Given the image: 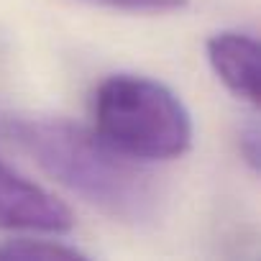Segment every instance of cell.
I'll list each match as a JSON object with an SVG mask.
<instances>
[{
	"mask_svg": "<svg viewBox=\"0 0 261 261\" xmlns=\"http://www.w3.org/2000/svg\"><path fill=\"white\" fill-rule=\"evenodd\" d=\"M3 130L69 192L120 223H149L159 215L156 177L108 146L92 128L59 115H8Z\"/></svg>",
	"mask_w": 261,
	"mask_h": 261,
	"instance_id": "1",
	"label": "cell"
},
{
	"mask_svg": "<svg viewBox=\"0 0 261 261\" xmlns=\"http://www.w3.org/2000/svg\"><path fill=\"white\" fill-rule=\"evenodd\" d=\"M92 130L134 162H169L192 146V115L162 82L118 72L105 77L90 102Z\"/></svg>",
	"mask_w": 261,
	"mask_h": 261,
	"instance_id": "2",
	"label": "cell"
},
{
	"mask_svg": "<svg viewBox=\"0 0 261 261\" xmlns=\"http://www.w3.org/2000/svg\"><path fill=\"white\" fill-rule=\"evenodd\" d=\"M72 225L74 218L62 200L0 162V228L62 236Z\"/></svg>",
	"mask_w": 261,
	"mask_h": 261,
	"instance_id": "3",
	"label": "cell"
},
{
	"mask_svg": "<svg viewBox=\"0 0 261 261\" xmlns=\"http://www.w3.org/2000/svg\"><path fill=\"white\" fill-rule=\"evenodd\" d=\"M207 62L218 80L243 102L258 105L261 77H258V44L243 31H218L207 39Z\"/></svg>",
	"mask_w": 261,
	"mask_h": 261,
	"instance_id": "4",
	"label": "cell"
},
{
	"mask_svg": "<svg viewBox=\"0 0 261 261\" xmlns=\"http://www.w3.org/2000/svg\"><path fill=\"white\" fill-rule=\"evenodd\" d=\"M87 253L64 241L16 238L0 243V258H85Z\"/></svg>",
	"mask_w": 261,
	"mask_h": 261,
	"instance_id": "5",
	"label": "cell"
},
{
	"mask_svg": "<svg viewBox=\"0 0 261 261\" xmlns=\"http://www.w3.org/2000/svg\"><path fill=\"white\" fill-rule=\"evenodd\" d=\"M95 6H105L113 11H128V13H169L187 6V0H87Z\"/></svg>",
	"mask_w": 261,
	"mask_h": 261,
	"instance_id": "6",
	"label": "cell"
},
{
	"mask_svg": "<svg viewBox=\"0 0 261 261\" xmlns=\"http://www.w3.org/2000/svg\"><path fill=\"white\" fill-rule=\"evenodd\" d=\"M241 154L248 162V167L256 172L258 169V125L251 120L246 128H241Z\"/></svg>",
	"mask_w": 261,
	"mask_h": 261,
	"instance_id": "7",
	"label": "cell"
}]
</instances>
